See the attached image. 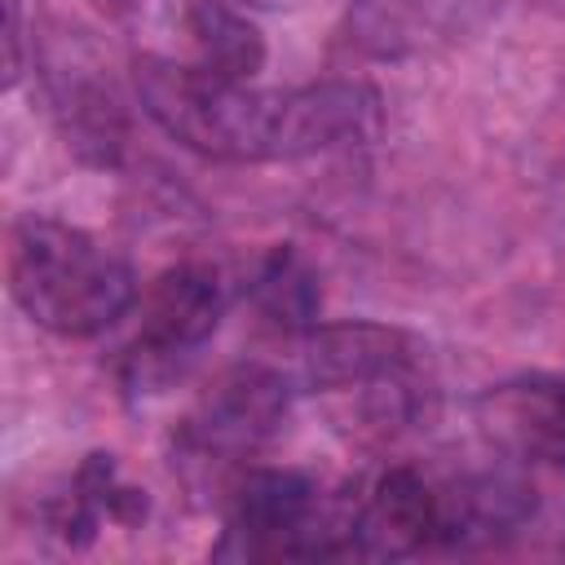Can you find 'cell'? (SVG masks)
Listing matches in <instances>:
<instances>
[{
	"label": "cell",
	"instance_id": "6da1fadb",
	"mask_svg": "<svg viewBox=\"0 0 565 565\" xmlns=\"http://www.w3.org/2000/svg\"><path fill=\"white\" fill-rule=\"evenodd\" d=\"M141 110L185 150L221 163H287L380 128V93L362 79L256 88L199 62L137 57Z\"/></svg>",
	"mask_w": 565,
	"mask_h": 565
},
{
	"label": "cell",
	"instance_id": "7a4b0ae2",
	"mask_svg": "<svg viewBox=\"0 0 565 565\" xmlns=\"http://www.w3.org/2000/svg\"><path fill=\"white\" fill-rule=\"evenodd\" d=\"M4 269L18 309L35 327L66 340H88L137 305L128 260L57 216L31 212L13 221Z\"/></svg>",
	"mask_w": 565,
	"mask_h": 565
},
{
	"label": "cell",
	"instance_id": "3957f363",
	"mask_svg": "<svg viewBox=\"0 0 565 565\" xmlns=\"http://www.w3.org/2000/svg\"><path fill=\"white\" fill-rule=\"evenodd\" d=\"M216 561H313L349 556L344 508L327 512L313 481L287 468H252L234 481Z\"/></svg>",
	"mask_w": 565,
	"mask_h": 565
},
{
	"label": "cell",
	"instance_id": "277c9868",
	"mask_svg": "<svg viewBox=\"0 0 565 565\" xmlns=\"http://www.w3.org/2000/svg\"><path fill=\"white\" fill-rule=\"evenodd\" d=\"M225 313V282L212 265H172L137 300V331L119 375L132 393H154L212 340Z\"/></svg>",
	"mask_w": 565,
	"mask_h": 565
},
{
	"label": "cell",
	"instance_id": "5b68a950",
	"mask_svg": "<svg viewBox=\"0 0 565 565\" xmlns=\"http://www.w3.org/2000/svg\"><path fill=\"white\" fill-rule=\"evenodd\" d=\"M287 380L274 366L238 362L221 371L181 424V450L190 463L221 468L256 455L287 415Z\"/></svg>",
	"mask_w": 565,
	"mask_h": 565
},
{
	"label": "cell",
	"instance_id": "8992f818",
	"mask_svg": "<svg viewBox=\"0 0 565 565\" xmlns=\"http://www.w3.org/2000/svg\"><path fill=\"white\" fill-rule=\"evenodd\" d=\"M503 0H349L344 44L371 62H415L455 49Z\"/></svg>",
	"mask_w": 565,
	"mask_h": 565
},
{
	"label": "cell",
	"instance_id": "52a82bcc",
	"mask_svg": "<svg viewBox=\"0 0 565 565\" xmlns=\"http://www.w3.org/2000/svg\"><path fill=\"white\" fill-rule=\"evenodd\" d=\"M300 375L309 388L406 393L419 366V340L384 322H335L300 335Z\"/></svg>",
	"mask_w": 565,
	"mask_h": 565
},
{
	"label": "cell",
	"instance_id": "ba28073f",
	"mask_svg": "<svg viewBox=\"0 0 565 565\" xmlns=\"http://www.w3.org/2000/svg\"><path fill=\"white\" fill-rule=\"evenodd\" d=\"M349 556H415L446 539V499L415 468L380 472L344 503Z\"/></svg>",
	"mask_w": 565,
	"mask_h": 565
},
{
	"label": "cell",
	"instance_id": "9c48e42d",
	"mask_svg": "<svg viewBox=\"0 0 565 565\" xmlns=\"http://www.w3.org/2000/svg\"><path fill=\"white\" fill-rule=\"evenodd\" d=\"M486 428L525 455L565 459V375H530L499 384L481 402Z\"/></svg>",
	"mask_w": 565,
	"mask_h": 565
},
{
	"label": "cell",
	"instance_id": "30bf717a",
	"mask_svg": "<svg viewBox=\"0 0 565 565\" xmlns=\"http://www.w3.org/2000/svg\"><path fill=\"white\" fill-rule=\"evenodd\" d=\"M181 31L194 49L190 62L216 75L256 79V71L265 66V35L238 0H185Z\"/></svg>",
	"mask_w": 565,
	"mask_h": 565
},
{
	"label": "cell",
	"instance_id": "8fae6325",
	"mask_svg": "<svg viewBox=\"0 0 565 565\" xmlns=\"http://www.w3.org/2000/svg\"><path fill=\"white\" fill-rule=\"evenodd\" d=\"M141 516H146V499L119 481L110 455H88L71 490L49 508L53 530L75 547L88 543L102 521H141Z\"/></svg>",
	"mask_w": 565,
	"mask_h": 565
},
{
	"label": "cell",
	"instance_id": "7c38bea8",
	"mask_svg": "<svg viewBox=\"0 0 565 565\" xmlns=\"http://www.w3.org/2000/svg\"><path fill=\"white\" fill-rule=\"evenodd\" d=\"M252 305L274 331L296 335V340L309 335L318 327V309H322V291H318L309 260L291 247H274L252 278Z\"/></svg>",
	"mask_w": 565,
	"mask_h": 565
},
{
	"label": "cell",
	"instance_id": "4fadbf2b",
	"mask_svg": "<svg viewBox=\"0 0 565 565\" xmlns=\"http://www.w3.org/2000/svg\"><path fill=\"white\" fill-rule=\"evenodd\" d=\"M256 4H291V0H256Z\"/></svg>",
	"mask_w": 565,
	"mask_h": 565
}]
</instances>
